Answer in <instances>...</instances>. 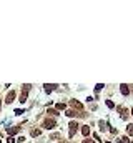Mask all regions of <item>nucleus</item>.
<instances>
[{
	"label": "nucleus",
	"mask_w": 133,
	"mask_h": 143,
	"mask_svg": "<svg viewBox=\"0 0 133 143\" xmlns=\"http://www.w3.org/2000/svg\"><path fill=\"white\" fill-rule=\"evenodd\" d=\"M80 127H82V125H80L77 120H72V121L68 123V130H70V131H68V138H70V140H72V138L77 135V131H78Z\"/></svg>",
	"instance_id": "nucleus-1"
},
{
	"label": "nucleus",
	"mask_w": 133,
	"mask_h": 143,
	"mask_svg": "<svg viewBox=\"0 0 133 143\" xmlns=\"http://www.w3.org/2000/svg\"><path fill=\"white\" fill-rule=\"evenodd\" d=\"M57 120H55V118H45L43 120V123H42V127L45 128V130H55V128H57Z\"/></svg>",
	"instance_id": "nucleus-2"
},
{
	"label": "nucleus",
	"mask_w": 133,
	"mask_h": 143,
	"mask_svg": "<svg viewBox=\"0 0 133 143\" xmlns=\"http://www.w3.org/2000/svg\"><path fill=\"white\" fill-rule=\"evenodd\" d=\"M32 88V85H28V83H25V85H22V93H20L18 97V102L20 103H25L27 98H28V90Z\"/></svg>",
	"instance_id": "nucleus-3"
},
{
	"label": "nucleus",
	"mask_w": 133,
	"mask_h": 143,
	"mask_svg": "<svg viewBox=\"0 0 133 143\" xmlns=\"http://www.w3.org/2000/svg\"><path fill=\"white\" fill-rule=\"evenodd\" d=\"M120 87V93H121V97H130V93H131V90H130V85H127V83H121V85H118Z\"/></svg>",
	"instance_id": "nucleus-4"
},
{
	"label": "nucleus",
	"mask_w": 133,
	"mask_h": 143,
	"mask_svg": "<svg viewBox=\"0 0 133 143\" xmlns=\"http://www.w3.org/2000/svg\"><path fill=\"white\" fill-rule=\"evenodd\" d=\"M58 87H60V85H57V83H45V85H43V92L47 93V95H50V93L53 92V90H57Z\"/></svg>",
	"instance_id": "nucleus-5"
},
{
	"label": "nucleus",
	"mask_w": 133,
	"mask_h": 143,
	"mask_svg": "<svg viewBox=\"0 0 133 143\" xmlns=\"http://www.w3.org/2000/svg\"><path fill=\"white\" fill-rule=\"evenodd\" d=\"M15 97H17V92H15V90H10V92L7 93V97H5V103H7V105H10V103L15 100Z\"/></svg>",
	"instance_id": "nucleus-6"
},
{
	"label": "nucleus",
	"mask_w": 133,
	"mask_h": 143,
	"mask_svg": "<svg viewBox=\"0 0 133 143\" xmlns=\"http://www.w3.org/2000/svg\"><path fill=\"white\" fill-rule=\"evenodd\" d=\"M70 107H72L73 110H78V111H83V105H82V103L78 102V100H75V98H73V100H70Z\"/></svg>",
	"instance_id": "nucleus-7"
},
{
	"label": "nucleus",
	"mask_w": 133,
	"mask_h": 143,
	"mask_svg": "<svg viewBox=\"0 0 133 143\" xmlns=\"http://www.w3.org/2000/svg\"><path fill=\"white\" fill-rule=\"evenodd\" d=\"M65 115H66V117H68V118H78L80 115H82V111H80V113H78V111H77V110H73V108H70V110H66V111H65Z\"/></svg>",
	"instance_id": "nucleus-8"
},
{
	"label": "nucleus",
	"mask_w": 133,
	"mask_h": 143,
	"mask_svg": "<svg viewBox=\"0 0 133 143\" xmlns=\"http://www.w3.org/2000/svg\"><path fill=\"white\" fill-rule=\"evenodd\" d=\"M80 131H82V135H83L85 138H88L90 133H92V130H90L88 125H82V127H80Z\"/></svg>",
	"instance_id": "nucleus-9"
},
{
	"label": "nucleus",
	"mask_w": 133,
	"mask_h": 143,
	"mask_svg": "<svg viewBox=\"0 0 133 143\" xmlns=\"http://www.w3.org/2000/svg\"><path fill=\"white\" fill-rule=\"evenodd\" d=\"M20 127H22V125H17V127L7 128V133H8V137H13L15 133H18V131H20Z\"/></svg>",
	"instance_id": "nucleus-10"
},
{
	"label": "nucleus",
	"mask_w": 133,
	"mask_h": 143,
	"mask_svg": "<svg viewBox=\"0 0 133 143\" xmlns=\"http://www.w3.org/2000/svg\"><path fill=\"white\" fill-rule=\"evenodd\" d=\"M105 105L110 108V110H115V107H117V105H115V102H113V100H110V98L105 100Z\"/></svg>",
	"instance_id": "nucleus-11"
},
{
	"label": "nucleus",
	"mask_w": 133,
	"mask_h": 143,
	"mask_svg": "<svg viewBox=\"0 0 133 143\" xmlns=\"http://www.w3.org/2000/svg\"><path fill=\"white\" fill-rule=\"evenodd\" d=\"M105 87H107L105 83H97V85H95V95H98V93L105 88Z\"/></svg>",
	"instance_id": "nucleus-12"
},
{
	"label": "nucleus",
	"mask_w": 133,
	"mask_h": 143,
	"mask_svg": "<svg viewBox=\"0 0 133 143\" xmlns=\"http://www.w3.org/2000/svg\"><path fill=\"white\" fill-rule=\"evenodd\" d=\"M98 128H100V131H105V130H107V121H105V120H100L98 121Z\"/></svg>",
	"instance_id": "nucleus-13"
},
{
	"label": "nucleus",
	"mask_w": 133,
	"mask_h": 143,
	"mask_svg": "<svg viewBox=\"0 0 133 143\" xmlns=\"http://www.w3.org/2000/svg\"><path fill=\"white\" fill-rule=\"evenodd\" d=\"M42 135V130L40 128H33L32 131H30V137H40Z\"/></svg>",
	"instance_id": "nucleus-14"
},
{
	"label": "nucleus",
	"mask_w": 133,
	"mask_h": 143,
	"mask_svg": "<svg viewBox=\"0 0 133 143\" xmlns=\"http://www.w3.org/2000/svg\"><path fill=\"white\" fill-rule=\"evenodd\" d=\"M127 137H133V123L127 125Z\"/></svg>",
	"instance_id": "nucleus-15"
},
{
	"label": "nucleus",
	"mask_w": 133,
	"mask_h": 143,
	"mask_svg": "<svg viewBox=\"0 0 133 143\" xmlns=\"http://www.w3.org/2000/svg\"><path fill=\"white\" fill-rule=\"evenodd\" d=\"M47 113H48V115H52V117H58V115H60V113H58V110H53V108H48Z\"/></svg>",
	"instance_id": "nucleus-16"
},
{
	"label": "nucleus",
	"mask_w": 133,
	"mask_h": 143,
	"mask_svg": "<svg viewBox=\"0 0 133 143\" xmlns=\"http://www.w3.org/2000/svg\"><path fill=\"white\" fill-rule=\"evenodd\" d=\"M55 107H57V110H58V111H60V110H65V108H66V103H63V102H58Z\"/></svg>",
	"instance_id": "nucleus-17"
},
{
	"label": "nucleus",
	"mask_w": 133,
	"mask_h": 143,
	"mask_svg": "<svg viewBox=\"0 0 133 143\" xmlns=\"http://www.w3.org/2000/svg\"><path fill=\"white\" fill-rule=\"evenodd\" d=\"M57 138H58V140H62V135L60 133H52L50 137H48V140H57Z\"/></svg>",
	"instance_id": "nucleus-18"
},
{
	"label": "nucleus",
	"mask_w": 133,
	"mask_h": 143,
	"mask_svg": "<svg viewBox=\"0 0 133 143\" xmlns=\"http://www.w3.org/2000/svg\"><path fill=\"white\" fill-rule=\"evenodd\" d=\"M120 140H121V143H131V141H130V137H127V135H125V137H121Z\"/></svg>",
	"instance_id": "nucleus-19"
},
{
	"label": "nucleus",
	"mask_w": 133,
	"mask_h": 143,
	"mask_svg": "<svg viewBox=\"0 0 133 143\" xmlns=\"http://www.w3.org/2000/svg\"><path fill=\"white\" fill-rule=\"evenodd\" d=\"M93 138H95V141H98V143H100V141H103V140H101V137H100L98 133H93Z\"/></svg>",
	"instance_id": "nucleus-20"
},
{
	"label": "nucleus",
	"mask_w": 133,
	"mask_h": 143,
	"mask_svg": "<svg viewBox=\"0 0 133 143\" xmlns=\"http://www.w3.org/2000/svg\"><path fill=\"white\" fill-rule=\"evenodd\" d=\"M23 111H25L23 108H17V110H15V115H17V117H20V115H22Z\"/></svg>",
	"instance_id": "nucleus-21"
},
{
	"label": "nucleus",
	"mask_w": 133,
	"mask_h": 143,
	"mask_svg": "<svg viewBox=\"0 0 133 143\" xmlns=\"http://www.w3.org/2000/svg\"><path fill=\"white\" fill-rule=\"evenodd\" d=\"M17 140H15V138H13V137H8V138H7V143H15Z\"/></svg>",
	"instance_id": "nucleus-22"
},
{
	"label": "nucleus",
	"mask_w": 133,
	"mask_h": 143,
	"mask_svg": "<svg viewBox=\"0 0 133 143\" xmlns=\"http://www.w3.org/2000/svg\"><path fill=\"white\" fill-rule=\"evenodd\" d=\"M25 140H27L25 137H18V138H17V141H18V143H23V141H25Z\"/></svg>",
	"instance_id": "nucleus-23"
},
{
	"label": "nucleus",
	"mask_w": 133,
	"mask_h": 143,
	"mask_svg": "<svg viewBox=\"0 0 133 143\" xmlns=\"http://www.w3.org/2000/svg\"><path fill=\"white\" fill-rule=\"evenodd\" d=\"M82 143H97V141H93V140H90V138H85Z\"/></svg>",
	"instance_id": "nucleus-24"
},
{
	"label": "nucleus",
	"mask_w": 133,
	"mask_h": 143,
	"mask_svg": "<svg viewBox=\"0 0 133 143\" xmlns=\"http://www.w3.org/2000/svg\"><path fill=\"white\" fill-rule=\"evenodd\" d=\"M130 115H131V117H133V107L130 108Z\"/></svg>",
	"instance_id": "nucleus-25"
},
{
	"label": "nucleus",
	"mask_w": 133,
	"mask_h": 143,
	"mask_svg": "<svg viewBox=\"0 0 133 143\" xmlns=\"http://www.w3.org/2000/svg\"><path fill=\"white\" fill-rule=\"evenodd\" d=\"M107 143H111V141H107Z\"/></svg>",
	"instance_id": "nucleus-26"
},
{
	"label": "nucleus",
	"mask_w": 133,
	"mask_h": 143,
	"mask_svg": "<svg viewBox=\"0 0 133 143\" xmlns=\"http://www.w3.org/2000/svg\"><path fill=\"white\" fill-rule=\"evenodd\" d=\"M0 143H2V140H0Z\"/></svg>",
	"instance_id": "nucleus-27"
}]
</instances>
